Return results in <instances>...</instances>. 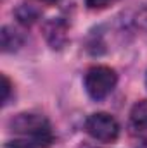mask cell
<instances>
[{
    "mask_svg": "<svg viewBox=\"0 0 147 148\" xmlns=\"http://www.w3.org/2000/svg\"><path fill=\"white\" fill-rule=\"evenodd\" d=\"M2 83H3V105L9 102V95H10V81L7 79V76H2Z\"/></svg>",
    "mask_w": 147,
    "mask_h": 148,
    "instance_id": "8fae6325",
    "label": "cell"
},
{
    "mask_svg": "<svg viewBox=\"0 0 147 148\" xmlns=\"http://www.w3.org/2000/svg\"><path fill=\"white\" fill-rule=\"evenodd\" d=\"M118 76L107 66H94L85 74V90L94 100H102L114 90Z\"/></svg>",
    "mask_w": 147,
    "mask_h": 148,
    "instance_id": "7a4b0ae2",
    "label": "cell"
},
{
    "mask_svg": "<svg viewBox=\"0 0 147 148\" xmlns=\"http://www.w3.org/2000/svg\"><path fill=\"white\" fill-rule=\"evenodd\" d=\"M130 126L137 133H147V100L137 102L130 112Z\"/></svg>",
    "mask_w": 147,
    "mask_h": 148,
    "instance_id": "5b68a950",
    "label": "cell"
},
{
    "mask_svg": "<svg viewBox=\"0 0 147 148\" xmlns=\"http://www.w3.org/2000/svg\"><path fill=\"white\" fill-rule=\"evenodd\" d=\"M133 23H135V26H137L140 31L147 33V5H144V7H142V9L135 14Z\"/></svg>",
    "mask_w": 147,
    "mask_h": 148,
    "instance_id": "ba28073f",
    "label": "cell"
},
{
    "mask_svg": "<svg viewBox=\"0 0 147 148\" xmlns=\"http://www.w3.org/2000/svg\"><path fill=\"white\" fill-rule=\"evenodd\" d=\"M16 16H17V21L23 23V24H33L38 19V12L30 7V5H21L16 9Z\"/></svg>",
    "mask_w": 147,
    "mask_h": 148,
    "instance_id": "52a82bcc",
    "label": "cell"
},
{
    "mask_svg": "<svg viewBox=\"0 0 147 148\" xmlns=\"http://www.w3.org/2000/svg\"><path fill=\"white\" fill-rule=\"evenodd\" d=\"M146 84H147V76H146Z\"/></svg>",
    "mask_w": 147,
    "mask_h": 148,
    "instance_id": "5bb4252c",
    "label": "cell"
},
{
    "mask_svg": "<svg viewBox=\"0 0 147 148\" xmlns=\"http://www.w3.org/2000/svg\"><path fill=\"white\" fill-rule=\"evenodd\" d=\"M9 126H10V129L14 133L30 138L38 147L47 148L54 141L52 127H50L49 121L43 115H38V114H17L14 119H10Z\"/></svg>",
    "mask_w": 147,
    "mask_h": 148,
    "instance_id": "6da1fadb",
    "label": "cell"
},
{
    "mask_svg": "<svg viewBox=\"0 0 147 148\" xmlns=\"http://www.w3.org/2000/svg\"><path fill=\"white\" fill-rule=\"evenodd\" d=\"M139 148H147V138L142 141V143H140V145H139Z\"/></svg>",
    "mask_w": 147,
    "mask_h": 148,
    "instance_id": "7c38bea8",
    "label": "cell"
},
{
    "mask_svg": "<svg viewBox=\"0 0 147 148\" xmlns=\"http://www.w3.org/2000/svg\"><path fill=\"white\" fill-rule=\"evenodd\" d=\"M85 131L101 143H112L118 134H119V126L116 122V119L106 114V112H99V114H92L87 122H85Z\"/></svg>",
    "mask_w": 147,
    "mask_h": 148,
    "instance_id": "3957f363",
    "label": "cell"
},
{
    "mask_svg": "<svg viewBox=\"0 0 147 148\" xmlns=\"http://www.w3.org/2000/svg\"><path fill=\"white\" fill-rule=\"evenodd\" d=\"M116 2L118 0H87V7L94 9V10H101V9H106V7H109Z\"/></svg>",
    "mask_w": 147,
    "mask_h": 148,
    "instance_id": "9c48e42d",
    "label": "cell"
},
{
    "mask_svg": "<svg viewBox=\"0 0 147 148\" xmlns=\"http://www.w3.org/2000/svg\"><path fill=\"white\" fill-rule=\"evenodd\" d=\"M38 2H43V3H54V2H57V0H38Z\"/></svg>",
    "mask_w": 147,
    "mask_h": 148,
    "instance_id": "4fadbf2b",
    "label": "cell"
},
{
    "mask_svg": "<svg viewBox=\"0 0 147 148\" xmlns=\"http://www.w3.org/2000/svg\"><path fill=\"white\" fill-rule=\"evenodd\" d=\"M43 35L45 40L49 41V45L52 48H62L68 41V24L66 21L59 19V17H54L50 21H47L43 24Z\"/></svg>",
    "mask_w": 147,
    "mask_h": 148,
    "instance_id": "277c9868",
    "label": "cell"
},
{
    "mask_svg": "<svg viewBox=\"0 0 147 148\" xmlns=\"http://www.w3.org/2000/svg\"><path fill=\"white\" fill-rule=\"evenodd\" d=\"M5 148H37L35 143L31 140H14V141H9Z\"/></svg>",
    "mask_w": 147,
    "mask_h": 148,
    "instance_id": "30bf717a",
    "label": "cell"
},
{
    "mask_svg": "<svg viewBox=\"0 0 147 148\" xmlns=\"http://www.w3.org/2000/svg\"><path fill=\"white\" fill-rule=\"evenodd\" d=\"M0 36H2V50H3V52H14V50H17V48L23 45V36H21V33H17L14 28L3 26Z\"/></svg>",
    "mask_w": 147,
    "mask_h": 148,
    "instance_id": "8992f818",
    "label": "cell"
}]
</instances>
